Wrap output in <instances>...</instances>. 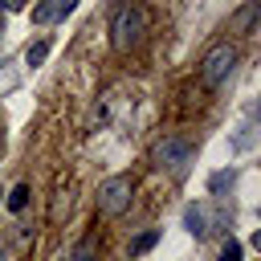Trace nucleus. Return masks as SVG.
<instances>
[{
  "label": "nucleus",
  "instance_id": "3",
  "mask_svg": "<svg viewBox=\"0 0 261 261\" xmlns=\"http://www.w3.org/2000/svg\"><path fill=\"white\" fill-rule=\"evenodd\" d=\"M151 159H155V167H159V171H171V175H184V171H188V163H192V147H188L184 139H175V135H167V139H159V143H155V151H151Z\"/></svg>",
  "mask_w": 261,
  "mask_h": 261
},
{
  "label": "nucleus",
  "instance_id": "16",
  "mask_svg": "<svg viewBox=\"0 0 261 261\" xmlns=\"http://www.w3.org/2000/svg\"><path fill=\"white\" fill-rule=\"evenodd\" d=\"M0 196H4V192H0Z\"/></svg>",
  "mask_w": 261,
  "mask_h": 261
},
{
  "label": "nucleus",
  "instance_id": "6",
  "mask_svg": "<svg viewBox=\"0 0 261 261\" xmlns=\"http://www.w3.org/2000/svg\"><path fill=\"white\" fill-rule=\"evenodd\" d=\"M204 224H208V216H204V208H200V204H188V208H184V228H188L192 237H204V232H208Z\"/></svg>",
  "mask_w": 261,
  "mask_h": 261
},
{
  "label": "nucleus",
  "instance_id": "11",
  "mask_svg": "<svg viewBox=\"0 0 261 261\" xmlns=\"http://www.w3.org/2000/svg\"><path fill=\"white\" fill-rule=\"evenodd\" d=\"M232 179H237V171H216V175L208 179V192H212V196H220V192H224Z\"/></svg>",
  "mask_w": 261,
  "mask_h": 261
},
{
  "label": "nucleus",
  "instance_id": "4",
  "mask_svg": "<svg viewBox=\"0 0 261 261\" xmlns=\"http://www.w3.org/2000/svg\"><path fill=\"white\" fill-rule=\"evenodd\" d=\"M232 65H237V49H232V45H212V49L204 53V61H200L204 86H224L228 73H232Z\"/></svg>",
  "mask_w": 261,
  "mask_h": 261
},
{
  "label": "nucleus",
  "instance_id": "9",
  "mask_svg": "<svg viewBox=\"0 0 261 261\" xmlns=\"http://www.w3.org/2000/svg\"><path fill=\"white\" fill-rule=\"evenodd\" d=\"M45 57H49V37H41L37 45H29V53H24V61H29V65H41Z\"/></svg>",
  "mask_w": 261,
  "mask_h": 261
},
{
  "label": "nucleus",
  "instance_id": "15",
  "mask_svg": "<svg viewBox=\"0 0 261 261\" xmlns=\"http://www.w3.org/2000/svg\"><path fill=\"white\" fill-rule=\"evenodd\" d=\"M0 261H8V257H4V253H0Z\"/></svg>",
  "mask_w": 261,
  "mask_h": 261
},
{
  "label": "nucleus",
  "instance_id": "10",
  "mask_svg": "<svg viewBox=\"0 0 261 261\" xmlns=\"http://www.w3.org/2000/svg\"><path fill=\"white\" fill-rule=\"evenodd\" d=\"M24 204H29V184H16V188L8 192V208H12V212H24Z\"/></svg>",
  "mask_w": 261,
  "mask_h": 261
},
{
  "label": "nucleus",
  "instance_id": "2",
  "mask_svg": "<svg viewBox=\"0 0 261 261\" xmlns=\"http://www.w3.org/2000/svg\"><path fill=\"white\" fill-rule=\"evenodd\" d=\"M130 196H135L130 175H110V179L98 184V212H106V216H122V212L130 208Z\"/></svg>",
  "mask_w": 261,
  "mask_h": 261
},
{
  "label": "nucleus",
  "instance_id": "8",
  "mask_svg": "<svg viewBox=\"0 0 261 261\" xmlns=\"http://www.w3.org/2000/svg\"><path fill=\"white\" fill-rule=\"evenodd\" d=\"M155 241H159V232H155V228H147V232H139V237L130 241V257H143V253H147V249H151Z\"/></svg>",
  "mask_w": 261,
  "mask_h": 261
},
{
  "label": "nucleus",
  "instance_id": "5",
  "mask_svg": "<svg viewBox=\"0 0 261 261\" xmlns=\"http://www.w3.org/2000/svg\"><path fill=\"white\" fill-rule=\"evenodd\" d=\"M73 8H77V0H41V4L33 8V20H37V24H53V20L69 16Z\"/></svg>",
  "mask_w": 261,
  "mask_h": 261
},
{
  "label": "nucleus",
  "instance_id": "7",
  "mask_svg": "<svg viewBox=\"0 0 261 261\" xmlns=\"http://www.w3.org/2000/svg\"><path fill=\"white\" fill-rule=\"evenodd\" d=\"M65 261H98V241H94V237L77 241V245L65 253Z\"/></svg>",
  "mask_w": 261,
  "mask_h": 261
},
{
  "label": "nucleus",
  "instance_id": "13",
  "mask_svg": "<svg viewBox=\"0 0 261 261\" xmlns=\"http://www.w3.org/2000/svg\"><path fill=\"white\" fill-rule=\"evenodd\" d=\"M253 16H257V8H253V4H249V8H241V16H237V29L245 33V29L253 24Z\"/></svg>",
  "mask_w": 261,
  "mask_h": 261
},
{
  "label": "nucleus",
  "instance_id": "14",
  "mask_svg": "<svg viewBox=\"0 0 261 261\" xmlns=\"http://www.w3.org/2000/svg\"><path fill=\"white\" fill-rule=\"evenodd\" d=\"M4 8H24V0H0Z\"/></svg>",
  "mask_w": 261,
  "mask_h": 261
},
{
  "label": "nucleus",
  "instance_id": "1",
  "mask_svg": "<svg viewBox=\"0 0 261 261\" xmlns=\"http://www.w3.org/2000/svg\"><path fill=\"white\" fill-rule=\"evenodd\" d=\"M139 41H143V12L130 8V4H118V8L110 12V45H114L118 53H126V49H135Z\"/></svg>",
  "mask_w": 261,
  "mask_h": 261
},
{
  "label": "nucleus",
  "instance_id": "12",
  "mask_svg": "<svg viewBox=\"0 0 261 261\" xmlns=\"http://www.w3.org/2000/svg\"><path fill=\"white\" fill-rule=\"evenodd\" d=\"M220 261H241V245L237 241H224L220 245Z\"/></svg>",
  "mask_w": 261,
  "mask_h": 261
}]
</instances>
